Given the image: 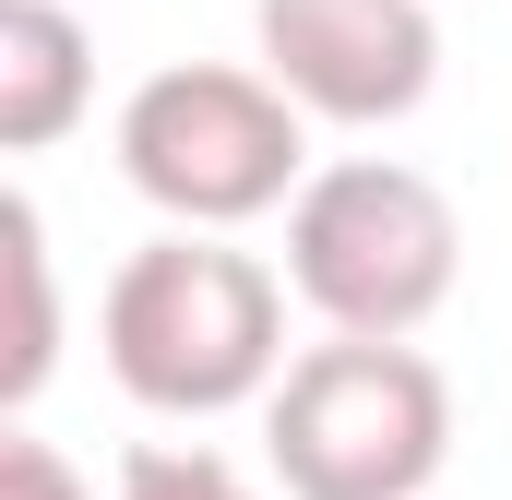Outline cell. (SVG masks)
Segmentation results:
<instances>
[{"label": "cell", "instance_id": "6da1fadb", "mask_svg": "<svg viewBox=\"0 0 512 500\" xmlns=\"http://www.w3.org/2000/svg\"><path fill=\"white\" fill-rule=\"evenodd\" d=\"M96 346L120 370L131 405L155 417H227V405H274L286 381V274L251 262L227 239H143L108 274V310H96Z\"/></svg>", "mask_w": 512, "mask_h": 500}, {"label": "cell", "instance_id": "7a4b0ae2", "mask_svg": "<svg viewBox=\"0 0 512 500\" xmlns=\"http://www.w3.org/2000/svg\"><path fill=\"white\" fill-rule=\"evenodd\" d=\"M465 274L453 191L405 155H334L310 167V191L286 203V286L322 310V334L405 346Z\"/></svg>", "mask_w": 512, "mask_h": 500}, {"label": "cell", "instance_id": "3957f363", "mask_svg": "<svg viewBox=\"0 0 512 500\" xmlns=\"http://www.w3.org/2000/svg\"><path fill=\"white\" fill-rule=\"evenodd\" d=\"M120 179L191 239H227L310 191V120L239 60H167L120 96Z\"/></svg>", "mask_w": 512, "mask_h": 500}, {"label": "cell", "instance_id": "277c9868", "mask_svg": "<svg viewBox=\"0 0 512 500\" xmlns=\"http://www.w3.org/2000/svg\"><path fill=\"white\" fill-rule=\"evenodd\" d=\"M453 453V381L417 346H310L262 405V465L286 500H417Z\"/></svg>", "mask_w": 512, "mask_h": 500}, {"label": "cell", "instance_id": "5b68a950", "mask_svg": "<svg viewBox=\"0 0 512 500\" xmlns=\"http://www.w3.org/2000/svg\"><path fill=\"white\" fill-rule=\"evenodd\" d=\"M262 72L298 96V120L382 131L441 84V12L429 0H251Z\"/></svg>", "mask_w": 512, "mask_h": 500}, {"label": "cell", "instance_id": "8992f818", "mask_svg": "<svg viewBox=\"0 0 512 500\" xmlns=\"http://www.w3.org/2000/svg\"><path fill=\"white\" fill-rule=\"evenodd\" d=\"M96 96V36L60 12V0H0V143L36 155L84 120Z\"/></svg>", "mask_w": 512, "mask_h": 500}, {"label": "cell", "instance_id": "52a82bcc", "mask_svg": "<svg viewBox=\"0 0 512 500\" xmlns=\"http://www.w3.org/2000/svg\"><path fill=\"white\" fill-rule=\"evenodd\" d=\"M0 274H12V346H0V405L24 417L36 405V381L60 358V298H48V227H36V203L12 191L0 203Z\"/></svg>", "mask_w": 512, "mask_h": 500}, {"label": "cell", "instance_id": "ba28073f", "mask_svg": "<svg viewBox=\"0 0 512 500\" xmlns=\"http://www.w3.org/2000/svg\"><path fill=\"white\" fill-rule=\"evenodd\" d=\"M120 500H262L227 453H203V441H143L120 465Z\"/></svg>", "mask_w": 512, "mask_h": 500}, {"label": "cell", "instance_id": "9c48e42d", "mask_svg": "<svg viewBox=\"0 0 512 500\" xmlns=\"http://www.w3.org/2000/svg\"><path fill=\"white\" fill-rule=\"evenodd\" d=\"M0 500H96L72 477V453L60 441H36V429H0Z\"/></svg>", "mask_w": 512, "mask_h": 500}]
</instances>
